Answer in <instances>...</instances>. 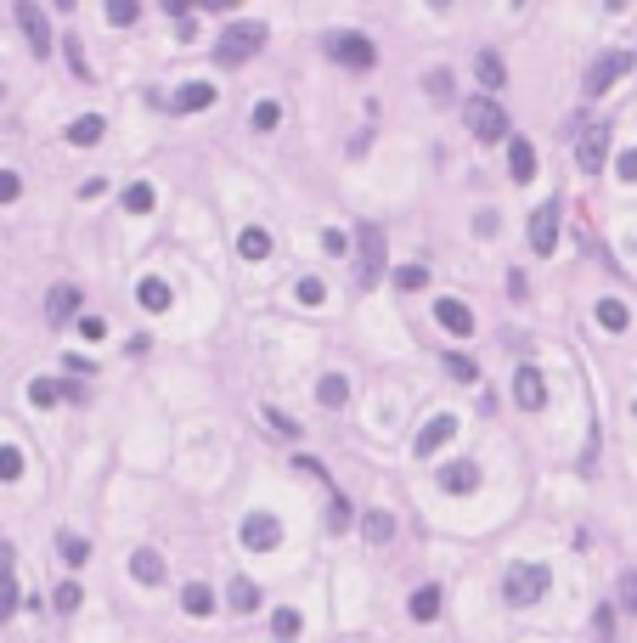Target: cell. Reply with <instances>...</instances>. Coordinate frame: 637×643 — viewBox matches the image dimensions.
I'll use <instances>...</instances> for the list:
<instances>
[{
	"label": "cell",
	"mask_w": 637,
	"mask_h": 643,
	"mask_svg": "<svg viewBox=\"0 0 637 643\" xmlns=\"http://www.w3.org/2000/svg\"><path fill=\"white\" fill-rule=\"evenodd\" d=\"M322 46H327V57L338 62V68H350V74H367L372 62H378L372 40H367V34H350V29H333V34L322 40Z\"/></svg>",
	"instance_id": "1"
},
{
	"label": "cell",
	"mask_w": 637,
	"mask_h": 643,
	"mask_svg": "<svg viewBox=\"0 0 637 643\" xmlns=\"http://www.w3.org/2000/svg\"><path fill=\"white\" fill-rule=\"evenodd\" d=\"M260 46H265V23H231L220 34V46H215V62L220 68H238V62H248Z\"/></svg>",
	"instance_id": "2"
},
{
	"label": "cell",
	"mask_w": 637,
	"mask_h": 643,
	"mask_svg": "<svg viewBox=\"0 0 637 643\" xmlns=\"http://www.w3.org/2000/svg\"><path fill=\"white\" fill-rule=\"evenodd\" d=\"M378 276H384V226H361L355 231V283L361 288H372Z\"/></svg>",
	"instance_id": "3"
},
{
	"label": "cell",
	"mask_w": 637,
	"mask_h": 643,
	"mask_svg": "<svg viewBox=\"0 0 637 643\" xmlns=\"http://www.w3.org/2000/svg\"><path fill=\"white\" fill-rule=\"evenodd\" d=\"M462 124H469L480 141H502L507 136V113H502V102H491V96L462 102Z\"/></svg>",
	"instance_id": "4"
},
{
	"label": "cell",
	"mask_w": 637,
	"mask_h": 643,
	"mask_svg": "<svg viewBox=\"0 0 637 643\" xmlns=\"http://www.w3.org/2000/svg\"><path fill=\"white\" fill-rule=\"evenodd\" d=\"M547 593V570L542 565H514V570H507V582H502V598H507V604H536V598Z\"/></svg>",
	"instance_id": "5"
},
{
	"label": "cell",
	"mask_w": 637,
	"mask_h": 643,
	"mask_svg": "<svg viewBox=\"0 0 637 643\" xmlns=\"http://www.w3.org/2000/svg\"><path fill=\"white\" fill-rule=\"evenodd\" d=\"M604 158H609V124L587 119V131H581V141H576V164L587 169V176H598Z\"/></svg>",
	"instance_id": "6"
},
{
	"label": "cell",
	"mask_w": 637,
	"mask_h": 643,
	"mask_svg": "<svg viewBox=\"0 0 637 643\" xmlns=\"http://www.w3.org/2000/svg\"><path fill=\"white\" fill-rule=\"evenodd\" d=\"M12 6H17V23H23V34H29V51L46 57V51H51V23H46V12H40V0H12Z\"/></svg>",
	"instance_id": "7"
},
{
	"label": "cell",
	"mask_w": 637,
	"mask_h": 643,
	"mask_svg": "<svg viewBox=\"0 0 637 643\" xmlns=\"http://www.w3.org/2000/svg\"><path fill=\"white\" fill-rule=\"evenodd\" d=\"M277 542H283V520H277V513H248V520H243V548L248 553H271Z\"/></svg>",
	"instance_id": "8"
},
{
	"label": "cell",
	"mask_w": 637,
	"mask_h": 643,
	"mask_svg": "<svg viewBox=\"0 0 637 643\" xmlns=\"http://www.w3.org/2000/svg\"><path fill=\"white\" fill-rule=\"evenodd\" d=\"M530 249H536L542 260L559 249V198H553V204H542L536 214H530Z\"/></svg>",
	"instance_id": "9"
},
{
	"label": "cell",
	"mask_w": 637,
	"mask_h": 643,
	"mask_svg": "<svg viewBox=\"0 0 637 643\" xmlns=\"http://www.w3.org/2000/svg\"><path fill=\"white\" fill-rule=\"evenodd\" d=\"M621 74H632V57H626V51H609V57H598V62L587 68V96H604V91H609V85L621 79Z\"/></svg>",
	"instance_id": "10"
},
{
	"label": "cell",
	"mask_w": 637,
	"mask_h": 643,
	"mask_svg": "<svg viewBox=\"0 0 637 643\" xmlns=\"http://www.w3.org/2000/svg\"><path fill=\"white\" fill-rule=\"evenodd\" d=\"M514 401L525 406V412H542V401H547V378L536 367H519L514 373Z\"/></svg>",
	"instance_id": "11"
},
{
	"label": "cell",
	"mask_w": 637,
	"mask_h": 643,
	"mask_svg": "<svg viewBox=\"0 0 637 643\" xmlns=\"http://www.w3.org/2000/svg\"><path fill=\"white\" fill-rule=\"evenodd\" d=\"M452 435H457V418H452V412H440V418H429V423H423V435H417L412 446H417V457H435V452H440V446L452 440Z\"/></svg>",
	"instance_id": "12"
},
{
	"label": "cell",
	"mask_w": 637,
	"mask_h": 643,
	"mask_svg": "<svg viewBox=\"0 0 637 643\" xmlns=\"http://www.w3.org/2000/svg\"><path fill=\"white\" fill-rule=\"evenodd\" d=\"M435 322H440L445 333H457V339L474 333V311L462 305V299H440V305H435Z\"/></svg>",
	"instance_id": "13"
},
{
	"label": "cell",
	"mask_w": 637,
	"mask_h": 643,
	"mask_svg": "<svg viewBox=\"0 0 637 643\" xmlns=\"http://www.w3.org/2000/svg\"><path fill=\"white\" fill-rule=\"evenodd\" d=\"M440 485L452 491V497H469V491L480 485V463H469V457H457V463H445L440 468Z\"/></svg>",
	"instance_id": "14"
},
{
	"label": "cell",
	"mask_w": 637,
	"mask_h": 643,
	"mask_svg": "<svg viewBox=\"0 0 637 643\" xmlns=\"http://www.w3.org/2000/svg\"><path fill=\"white\" fill-rule=\"evenodd\" d=\"M29 401L40 406V412H46V406H57V401H85V390H79V384H51V378H34V384H29Z\"/></svg>",
	"instance_id": "15"
},
{
	"label": "cell",
	"mask_w": 637,
	"mask_h": 643,
	"mask_svg": "<svg viewBox=\"0 0 637 643\" xmlns=\"http://www.w3.org/2000/svg\"><path fill=\"white\" fill-rule=\"evenodd\" d=\"M507 176H514L519 186H525V181H536V147H530L525 136L507 141Z\"/></svg>",
	"instance_id": "16"
},
{
	"label": "cell",
	"mask_w": 637,
	"mask_h": 643,
	"mask_svg": "<svg viewBox=\"0 0 637 643\" xmlns=\"http://www.w3.org/2000/svg\"><path fill=\"white\" fill-rule=\"evenodd\" d=\"M46 316H51V322H74V316H79V288L57 283V288L46 294Z\"/></svg>",
	"instance_id": "17"
},
{
	"label": "cell",
	"mask_w": 637,
	"mask_h": 643,
	"mask_svg": "<svg viewBox=\"0 0 637 643\" xmlns=\"http://www.w3.org/2000/svg\"><path fill=\"white\" fill-rule=\"evenodd\" d=\"M130 575H136L141 587H158V582H164V559H158L153 548H136V553H130Z\"/></svg>",
	"instance_id": "18"
},
{
	"label": "cell",
	"mask_w": 637,
	"mask_h": 643,
	"mask_svg": "<svg viewBox=\"0 0 637 643\" xmlns=\"http://www.w3.org/2000/svg\"><path fill=\"white\" fill-rule=\"evenodd\" d=\"M203 107H215V85H181L175 91V113H203Z\"/></svg>",
	"instance_id": "19"
},
{
	"label": "cell",
	"mask_w": 637,
	"mask_h": 643,
	"mask_svg": "<svg viewBox=\"0 0 637 643\" xmlns=\"http://www.w3.org/2000/svg\"><path fill=\"white\" fill-rule=\"evenodd\" d=\"M102 136H108V119H102V113H85V119L68 124V141H74V147H96Z\"/></svg>",
	"instance_id": "20"
},
{
	"label": "cell",
	"mask_w": 637,
	"mask_h": 643,
	"mask_svg": "<svg viewBox=\"0 0 637 643\" xmlns=\"http://www.w3.org/2000/svg\"><path fill=\"white\" fill-rule=\"evenodd\" d=\"M474 74H480V85H485V91H502V85H507V62H502L497 51H480Z\"/></svg>",
	"instance_id": "21"
},
{
	"label": "cell",
	"mask_w": 637,
	"mask_h": 643,
	"mask_svg": "<svg viewBox=\"0 0 637 643\" xmlns=\"http://www.w3.org/2000/svg\"><path fill=\"white\" fill-rule=\"evenodd\" d=\"M598 328H609V333H626V328H632L626 299H598Z\"/></svg>",
	"instance_id": "22"
},
{
	"label": "cell",
	"mask_w": 637,
	"mask_h": 643,
	"mask_svg": "<svg viewBox=\"0 0 637 643\" xmlns=\"http://www.w3.org/2000/svg\"><path fill=\"white\" fill-rule=\"evenodd\" d=\"M238 254H243V260H265V254H271V231L265 226H243Z\"/></svg>",
	"instance_id": "23"
},
{
	"label": "cell",
	"mask_w": 637,
	"mask_h": 643,
	"mask_svg": "<svg viewBox=\"0 0 637 643\" xmlns=\"http://www.w3.org/2000/svg\"><path fill=\"white\" fill-rule=\"evenodd\" d=\"M119 204H124V214H147V209L158 204V192L147 186V181H130V186H124V198H119Z\"/></svg>",
	"instance_id": "24"
},
{
	"label": "cell",
	"mask_w": 637,
	"mask_h": 643,
	"mask_svg": "<svg viewBox=\"0 0 637 643\" xmlns=\"http://www.w3.org/2000/svg\"><path fill=\"white\" fill-rule=\"evenodd\" d=\"M136 299H141L147 311H169V283H164V276H141Z\"/></svg>",
	"instance_id": "25"
},
{
	"label": "cell",
	"mask_w": 637,
	"mask_h": 643,
	"mask_svg": "<svg viewBox=\"0 0 637 643\" xmlns=\"http://www.w3.org/2000/svg\"><path fill=\"white\" fill-rule=\"evenodd\" d=\"M57 553H62V559H68V565L79 570L85 559H91V542H85V536H74V530H62V536H57Z\"/></svg>",
	"instance_id": "26"
},
{
	"label": "cell",
	"mask_w": 637,
	"mask_h": 643,
	"mask_svg": "<svg viewBox=\"0 0 637 643\" xmlns=\"http://www.w3.org/2000/svg\"><path fill=\"white\" fill-rule=\"evenodd\" d=\"M361 536H367V542H390V536H395V520H390L384 508H372L367 520H361Z\"/></svg>",
	"instance_id": "27"
},
{
	"label": "cell",
	"mask_w": 637,
	"mask_h": 643,
	"mask_svg": "<svg viewBox=\"0 0 637 643\" xmlns=\"http://www.w3.org/2000/svg\"><path fill=\"white\" fill-rule=\"evenodd\" d=\"M435 615H440V587L429 582V587L412 593V620H435Z\"/></svg>",
	"instance_id": "28"
},
{
	"label": "cell",
	"mask_w": 637,
	"mask_h": 643,
	"mask_svg": "<svg viewBox=\"0 0 637 643\" xmlns=\"http://www.w3.org/2000/svg\"><path fill=\"white\" fill-rule=\"evenodd\" d=\"M316 401H322V406H345L350 401V384L338 378V373H327L322 384H316Z\"/></svg>",
	"instance_id": "29"
},
{
	"label": "cell",
	"mask_w": 637,
	"mask_h": 643,
	"mask_svg": "<svg viewBox=\"0 0 637 643\" xmlns=\"http://www.w3.org/2000/svg\"><path fill=\"white\" fill-rule=\"evenodd\" d=\"M181 604H186V615H209V610H215V593H209L203 582H193L181 593Z\"/></svg>",
	"instance_id": "30"
},
{
	"label": "cell",
	"mask_w": 637,
	"mask_h": 643,
	"mask_svg": "<svg viewBox=\"0 0 637 643\" xmlns=\"http://www.w3.org/2000/svg\"><path fill=\"white\" fill-rule=\"evenodd\" d=\"M231 610H260V587H254V582H243V575H238V582H231Z\"/></svg>",
	"instance_id": "31"
},
{
	"label": "cell",
	"mask_w": 637,
	"mask_h": 643,
	"mask_svg": "<svg viewBox=\"0 0 637 643\" xmlns=\"http://www.w3.org/2000/svg\"><path fill=\"white\" fill-rule=\"evenodd\" d=\"M12 480H23V452H17V446H0V485H12Z\"/></svg>",
	"instance_id": "32"
},
{
	"label": "cell",
	"mask_w": 637,
	"mask_h": 643,
	"mask_svg": "<svg viewBox=\"0 0 637 643\" xmlns=\"http://www.w3.org/2000/svg\"><path fill=\"white\" fill-rule=\"evenodd\" d=\"M293 294H300V305H327V283H322V276H300Z\"/></svg>",
	"instance_id": "33"
},
{
	"label": "cell",
	"mask_w": 637,
	"mask_h": 643,
	"mask_svg": "<svg viewBox=\"0 0 637 643\" xmlns=\"http://www.w3.org/2000/svg\"><path fill=\"white\" fill-rule=\"evenodd\" d=\"M136 17H141L136 0H108V23H113V29H130Z\"/></svg>",
	"instance_id": "34"
},
{
	"label": "cell",
	"mask_w": 637,
	"mask_h": 643,
	"mask_svg": "<svg viewBox=\"0 0 637 643\" xmlns=\"http://www.w3.org/2000/svg\"><path fill=\"white\" fill-rule=\"evenodd\" d=\"M423 283H429V271H423V266H400V271H395V288H400V294H417Z\"/></svg>",
	"instance_id": "35"
},
{
	"label": "cell",
	"mask_w": 637,
	"mask_h": 643,
	"mask_svg": "<svg viewBox=\"0 0 637 643\" xmlns=\"http://www.w3.org/2000/svg\"><path fill=\"white\" fill-rule=\"evenodd\" d=\"M79 598H85V593H79V582H62L51 604H57V615H74V610H79Z\"/></svg>",
	"instance_id": "36"
},
{
	"label": "cell",
	"mask_w": 637,
	"mask_h": 643,
	"mask_svg": "<svg viewBox=\"0 0 637 643\" xmlns=\"http://www.w3.org/2000/svg\"><path fill=\"white\" fill-rule=\"evenodd\" d=\"M615 604L637 615V570H626V575H621V587H615Z\"/></svg>",
	"instance_id": "37"
},
{
	"label": "cell",
	"mask_w": 637,
	"mask_h": 643,
	"mask_svg": "<svg viewBox=\"0 0 637 643\" xmlns=\"http://www.w3.org/2000/svg\"><path fill=\"white\" fill-rule=\"evenodd\" d=\"M277 124H283V107H277V102H260V107H254V131H277Z\"/></svg>",
	"instance_id": "38"
},
{
	"label": "cell",
	"mask_w": 637,
	"mask_h": 643,
	"mask_svg": "<svg viewBox=\"0 0 637 643\" xmlns=\"http://www.w3.org/2000/svg\"><path fill=\"white\" fill-rule=\"evenodd\" d=\"M260 418H265L271 429H277V435H300V423H293L288 412H277V406H260Z\"/></svg>",
	"instance_id": "39"
},
{
	"label": "cell",
	"mask_w": 637,
	"mask_h": 643,
	"mask_svg": "<svg viewBox=\"0 0 637 643\" xmlns=\"http://www.w3.org/2000/svg\"><path fill=\"white\" fill-rule=\"evenodd\" d=\"M423 91H429V96H452V74H445V68H429V74H423Z\"/></svg>",
	"instance_id": "40"
},
{
	"label": "cell",
	"mask_w": 637,
	"mask_h": 643,
	"mask_svg": "<svg viewBox=\"0 0 637 643\" xmlns=\"http://www.w3.org/2000/svg\"><path fill=\"white\" fill-rule=\"evenodd\" d=\"M68 68H74V79H91V62H85V46L68 34Z\"/></svg>",
	"instance_id": "41"
},
{
	"label": "cell",
	"mask_w": 637,
	"mask_h": 643,
	"mask_svg": "<svg viewBox=\"0 0 637 643\" xmlns=\"http://www.w3.org/2000/svg\"><path fill=\"white\" fill-rule=\"evenodd\" d=\"M615 176H621L626 186H637V147H626V153L615 158Z\"/></svg>",
	"instance_id": "42"
},
{
	"label": "cell",
	"mask_w": 637,
	"mask_h": 643,
	"mask_svg": "<svg viewBox=\"0 0 637 643\" xmlns=\"http://www.w3.org/2000/svg\"><path fill=\"white\" fill-rule=\"evenodd\" d=\"M271 627H277V638H293V632H300V610H277Z\"/></svg>",
	"instance_id": "43"
},
{
	"label": "cell",
	"mask_w": 637,
	"mask_h": 643,
	"mask_svg": "<svg viewBox=\"0 0 637 643\" xmlns=\"http://www.w3.org/2000/svg\"><path fill=\"white\" fill-rule=\"evenodd\" d=\"M17 192H23V181H17V169H0V204H17Z\"/></svg>",
	"instance_id": "44"
},
{
	"label": "cell",
	"mask_w": 637,
	"mask_h": 643,
	"mask_svg": "<svg viewBox=\"0 0 637 643\" xmlns=\"http://www.w3.org/2000/svg\"><path fill=\"white\" fill-rule=\"evenodd\" d=\"M74 328H79V333H85V339H91V345H96V339L108 333V322H102V316H74Z\"/></svg>",
	"instance_id": "45"
},
{
	"label": "cell",
	"mask_w": 637,
	"mask_h": 643,
	"mask_svg": "<svg viewBox=\"0 0 637 643\" xmlns=\"http://www.w3.org/2000/svg\"><path fill=\"white\" fill-rule=\"evenodd\" d=\"M350 525V503L345 497H333V508H327V530H345Z\"/></svg>",
	"instance_id": "46"
},
{
	"label": "cell",
	"mask_w": 637,
	"mask_h": 643,
	"mask_svg": "<svg viewBox=\"0 0 637 643\" xmlns=\"http://www.w3.org/2000/svg\"><path fill=\"white\" fill-rule=\"evenodd\" d=\"M445 373H452V378H462V384H469V378H474V361H469V356H445Z\"/></svg>",
	"instance_id": "47"
},
{
	"label": "cell",
	"mask_w": 637,
	"mask_h": 643,
	"mask_svg": "<svg viewBox=\"0 0 637 643\" xmlns=\"http://www.w3.org/2000/svg\"><path fill=\"white\" fill-rule=\"evenodd\" d=\"M293 475H316V480H327V468H322V463H316L310 452H300V457H293Z\"/></svg>",
	"instance_id": "48"
},
{
	"label": "cell",
	"mask_w": 637,
	"mask_h": 643,
	"mask_svg": "<svg viewBox=\"0 0 637 643\" xmlns=\"http://www.w3.org/2000/svg\"><path fill=\"white\" fill-rule=\"evenodd\" d=\"M592 620H598V638H615V604H604Z\"/></svg>",
	"instance_id": "49"
},
{
	"label": "cell",
	"mask_w": 637,
	"mask_h": 643,
	"mask_svg": "<svg viewBox=\"0 0 637 643\" xmlns=\"http://www.w3.org/2000/svg\"><path fill=\"white\" fill-rule=\"evenodd\" d=\"M322 249L327 254H345V231H322Z\"/></svg>",
	"instance_id": "50"
},
{
	"label": "cell",
	"mask_w": 637,
	"mask_h": 643,
	"mask_svg": "<svg viewBox=\"0 0 637 643\" xmlns=\"http://www.w3.org/2000/svg\"><path fill=\"white\" fill-rule=\"evenodd\" d=\"M186 6H198V0H164V12H169V17H186Z\"/></svg>",
	"instance_id": "51"
},
{
	"label": "cell",
	"mask_w": 637,
	"mask_h": 643,
	"mask_svg": "<svg viewBox=\"0 0 637 643\" xmlns=\"http://www.w3.org/2000/svg\"><path fill=\"white\" fill-rule=\"evenodd\" d=\"M198 6H215V12H226V6H231V0H198Z\"/></svg>",
	"instance_id": "52"
},
{
	"label": "cell",
	"mask_w": 637,
	"mask_h": 643,
	"mask_svg": "<svg viewBox=\"0 0 637 643\" xmlns=\"http://www.w3.org/2000/svg\"><path fill=\"white\" fill-rule=\"evenodd\" d=\"M57 6H62V12H74V6H79V0H57Z\"/></svg>",
	"instance_id": "53"
},
{
	"label": "cell",
	"mask_w": 637,
	"mask_h": 643,
	"mask_svg": "<svg viewBox=\"0 0 637 643\" xmlns=\"http://www.w3.org/2000/svg\"><path fill=\"white\" fill-rule=\"evenodd\" d=\"M429 6H435V12H445V6H452V0H429Z\"/></svg>",
	"instance_id": "54"
}]
</instances>
